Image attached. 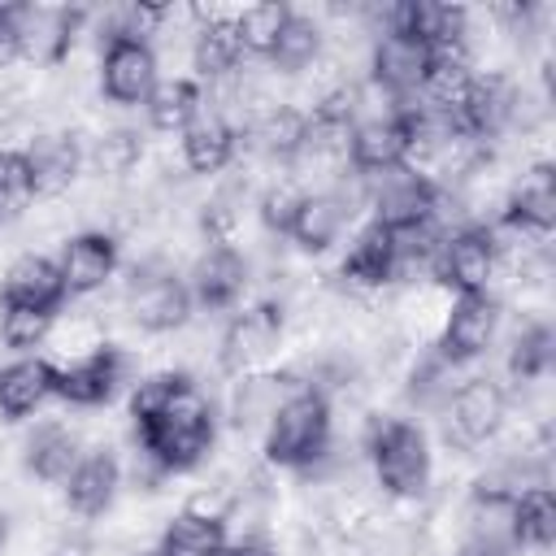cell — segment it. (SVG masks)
<instances>
[{
  "label": "cell",
  "instance_id": "cell-1",
  "mask_svg": "<svg viewBox=\"0 0 556 556\" xmlns=\"http://www.w3.org/2000/svg\"><path fill=\"white\" fill-rule=\"evenodd\" d=\"M217 439V421H213V404L208 395L182 378L174 387V395L143 421H135V443L165 469V473H182L195 469Z\"/></svg>",
  "mask_w": 556,
  "mask_h": 556
},
{
  "label": "cell",
  "instance_id": "cell-2",
  "mask_svg": "<svg viewBox=\"0 0 556 556\" xmlns=\"http://www.w3.org/2000/svg\"><path fill=\"white\" fill-rule=\"evenodd\" d=\"M365 456L374 465V482L382 495L417 500L430 486V443L417 421L378 413L365 421Z\"/></svg>",
  "mask_w": 556,
  "mask_h": 556
},
{
  "label": "cell",
  "instance_id": "cell-3",
  "mask_svg": "<svg viewBox=\"0 0 556 556\" xmlns=\"http://www.w3.org/2000/svg\"><path fill=\"white\" fill-rule=\"evenodd\" d=\"M330 452V395L317 387L291 391L265 426V456L282 469H308Z\"/></svg>",
  "mask_w": 556,
  "mask_h": 556
},
{
  "label": "cell",
  "instance_id": "cell-4",
  "mask_svg": "<svg viewBox=\"0 0 556 556\" xmlns=\"http://www.w3.org/2000/svg\"><path fill=\"white\" fill-rule=\"evenodd\" d=\"M122 313L148 334H174L191 317V291L169 261L148 256L143 265L130 269V287L122 291Z\"/></svg>",
  "mask_w": 556,
  "mask_h": 556
},
{
  "label": "cell",
  "instance_id": "cell-5",
  "mask_svg": "<svg viewBox=\"0 0 556 556\" xmlns=\"http://www.w3.org/2000/svg\"><path fill=\"white\" fill-rule=\"evenodd\" d=\"M282 326H287L282 300H256L243 313H235L230 326L222 330V343H217L222 369L226 374H252L256 365H265L282 343Z\"/></svg>",
  "mask_w": 556,
  "mask_h": 556
},
{
  "label": "cell",
  "instance_id": "cell-6",
  "mask_svg": "<svg viewBox=\"0 0 556 556\" xmlns=\"http://www.w3.org/2000/svg\"><path fill=\"white\" fill-rule=\"evenodd\" d=\"M495 269H500V252H495L491 226L447 230L443 243H439V252H434V265H430V274L439 282L456 287V295H482V291H491Z\"/></svg>",
  "mask_w": 556,
  "mask_h": 556
},
{
  "label": "cell",
  "instance_id": "cell-7",
  "mask_svg": "<svg viewBox=\"0 0 556 556\" xmlns=\"http://www.w3.org/2000/svg\"><path fill=\"white\" fill-rule=\"evenodd\" d=\"M447 413V443L456 439L460 447H478V443H491L495 430L504 426L508 417V391L495 382V378H465L452 400L443 404Z\"/></svg>",
  "mask_w": 556,
  "mask_h": 556
},
{
  "label": "cell",
  "instance_id": "cell-8",
  "mask_svg": "<svg viewBox=\"0 0 556 556\" xmlns=\"http://www.w3.org/2000/svg\"><path fill=\"white\" fill-rule=\"evenodd\" d=\"M500 334V300L491 291L482 295H456L447 304V317H443V330H439V343L434 352L447 356L452 365H465L473 356H482Z\"/></svg>",
  "mask_w": 556,
  "mask_h": 556
},
{
  "label": "cell",
  "instance_id": "cell-9",
  "mask_svg": "<svg viewBox=\"0 0 556 556\" xmlns=\"http://www.w3.org/2000/svg\"><path fill=\"white\" fill-rule=\"evenodd\" d=\"M122 374H126V356H122V348L100 343V348L74 356L70 365H56L52 395H61V400L74 404V408H96V404H104V400L117 391Z\"/></svg>",
  "mask_w": 556,
  "mask_h": 556
},
{
  "label": "cell",
  "instance_id": "cell-10",
  "mask_svg": "<svg viewBox=\"0 0 556 556\" xmlns=\"http://www.w3.org/2000/svg\"><path fill=\"white\" fill-rule=\"evenodd\" d=\"M156 87V52L139 39H109L100 52V91L113 104H143Z\"/></svg>",
  "mask_w": 556,
  "mask_h": 556
},
{
  "label": "cell",
  "instance_id": "cell-11",
  "mask_svg": "<svg viewBox=\"0 0 556 556\" xmlns=\"http://www.w3.org/2000/svg\"><path fill=\"white\" fill-rule=\"evenodd\" d=\"M35 174V191L48 200L70 195V187L83 178V143L74 130H39L22 148Z\"/></svg>",
  "mask_w": 556,
  "mask_h": 556
},
{
  "label": "cell",
  "instance_id": "cell-12",
  "mask_svg": "<svg viewBox=\"0 0 556 556\" xmlns=\"http://www.w3.org/2000/svg\"><path fill=\"white\" fill-rule=\"evenodd\" d=\"M56 269L65 278V295H91L117 274V239L109 230H78L65 239Z\"/></svg>",
  "mask_w": 556,
  "mask_h": 556
},
{
  "label": "cell",
  "instance_id": "cell-13",
  "mask_svg": "<svg viewBox=\"0 0 556 556\" xmlns=\"http://www.w3.org/2000/svg\"><path fill=\"white\" fill-rule=\"evenodd\" d=\"M248 261L235 252V248H204L200 256H195V265H191V300L200 304V308H208V313H226V308H235L239 304V295H243V287H248Z\"/></svg>",
  "mask_w": 556,
  "mask_h": 556
},
{
  "label": "cell",
  "instance_id": "cell-14",
  "mask_svg": "<svg viewBox=\"0 0 556 556\" xmlns=\"http://www.w3.org/2000/svg\"><path fill=\"white\" fill-rule=\"evenodd\" d=\"M404 161H408V122H404V113L356 122L352 143H348V165L356 174L374 178V174L400 169Z\"/></svg>",
  "mask_w": 556,
  "mask_h": 556
},
{
  "label": "cell",
  "instance_id": "cell-15",
  "mask_svg": "<svg viewBox=\"0 0 556 556\" xmlns=\"http://www.w3.org/2000/svg\"><path fill=\"white\" fill-rule=\"evenodd\" d=\"M500 222L526 226V230H534V235H547V230L556 226V169H552V161H534V165L508 187V200H504Z\"/></svg>",
  "mask_w": 556,
  "mask_h": 556
},
{
  "label": "cell",
  "instance_id": "cell-16",
  "mask_svg": "<svg viewBox=\"0 0 556 556\" xmlns=\"http://www.w3.org/2000/svg\"><path fill=\"white\" fill-rule=\"evenodd\" d=\"M235 148H239V135H235V122L222 117L213 104H200V113L182 126V161L187 169L195 174H217L235 161Z\"/></svg>",
  "mask_w": 556,
  "mask_h": 556
},
{
  "label": "cell",
  "instance_id": "cell-17",
  "mask_svg": "<svg viewBox=\"0 0 556 556\" xmlns=\"http://www.w3.org/2000/svg\"><path fill=\"white\" fill-rule=\"evenodd\" d=\"M339 274L348 278V287H361V291H382L387 282H395V235L382 222H369L365 230H356Z\"/></svg>",
  "mask_w": 556,
  "mask_h": 556
},
{
  "label": "cell",
  "instance_id": "cell-18",
  "mask_svg": "<svg viewBox=\"0 0 556 556\" xmlns=\"http://www.w3.org/2000/svg\"><path fill=\"white\" fill-rule=\"evenodd\" d=\"M117 486H122V465L113 452H91L74 465V473L65 478V504L78 513V517H104L117 500Z\"/></svg>",
  "mask_w": 556,
  "mask_h": 556
},
{
  "label": "cell",
  "instance_id": "cell-19",
  "mask_svg": "<svg viewBox=\"0 0 556 556\" xmlns=\"http://www.w3.org/2000/svg\"><path fill=\"white\" fill-rule=\"evenodd\" d=\"M0 300L4 304H26V308H43V313H56L61 300H65V278L56 269V261L48 256H17L4 274V287H0Z\"/></svg>",
  "mask_w": 556,
  "mask_h": 556
},
{
  "label": "cell",
  "instance_id": "cell-20",
  "mask_svg": "<svg viewBox=\"0 0 556 556\" xmlns=\"http://www.w3.org/2000/svg\"><path fill=\"white\" fill-rule=\"evenodd\" d=\"M52 378H56V365L43 356H22L0 365V417L22 421L26 413H35L52 395Z\"/></svg>",
  "mask_w": 556,
  "mask_h": 556
},
{
  "label": "cell",
  "instance_id": "cell-21",
  "mask_svg": "<svg viewBox=\"0 0 556 556\" xmlns=\"http://www.w3.org/2000/svg\"><path fill=\"white\" fill-rule=\"evenodd\" d=\"M243 43H239V30H235V13L226 17H208V22H195V35H191V65L200 78L217 83V78H230L239 65H243Z\"/></svg>",
  "mask_w": 556,
  "mask_h": 556
},
{
  "label": "cell",
  "instance_id": "cell-22",
  "mask_svg": "<svg viewBox=\"0 0 556 556\" xmlns=\"http://www.w3.org/2000/svg\"><path fill=\"white\" fill-rule=\"evenodd\" d=\"M348 217H352V213L343 208V200H339L334 191H308V195L300 200V208H295L287 235H291L304 252H326V248L339 239V230H343Z\"/></svg>",
  "mask_w": 556,
  "mask_h": 556
},
{
  "label": "cell",
  "instance_id": "cell-23",
  "mask_svg": "<svg viewBox=\"0 0 556 556\" xmlns=\"http://www.w3.org/2000/svg\"><path fill=\"white\" fill-rule=\"evenodd\" d=\"M83 443L74 430H65L61 421H43L30 439H26V469L39 478V482H65L74 473V465L83 460L78 456Z\"/></svg>",
  "mask_w": 556,
  "mask_h": 556
},
{
  "label": "cell",
  "instance_id": "cell-24",
  "mask_svg": "<svg viewBox=\"0 0 556 556\" xmlns=\"http://www.w3.org/2000/svg\"><path fill=\"white\" fill-rule=\"evenodd\" d=\"M300 391V387H287V378L278 374H239L235 382V395H230V417L239 430H252V426H269V417L278 413V404Z\"/></svg>",
  "mask_w": 556,
  "mask_h": 556
},
{
  "label": "cell",
  "instance_id": "cell-25",
  "mask_svg": "<svg viewBox=\"0 0 556 556\" xmlns=\"http://www.w3.org/2000/svg\"><path fill=\"white\" fill-rule=\"evenodd\" d=\"M222 547H226V521L182 508V513L165 526L156 552H161V556H222Z\"/></svg>",
  "mask_w": 556,
  "mask_h": 556
},
{
  "label": "cell",
  "instance_id": "cell-26",
  "mask_svg": "<svg viewBox=\"0 0 556 556\" xmlns=\"http://www.w3.org/2000/svg\"><path fill=\"white\" fill-rule=\"evenodd\" d=\"M552 361H556V334H552L547 321H534L508 348V378L517 387H534L539 378H547Z\"/></svg>",
  "mask_w": 556,
  "mask_h": 556
},
{
  "label": "cell",
  "instance_id": "cell-27",
  "mask_svg": "<svg viewBox=\"0 0 556 556\" xmlns=\"http://www.w3.org/2000/svg\"><path fill=\"white\" fill-rule=\"evenodd\" d=\"M200 104H204V96H200V87H195L191 78H165V83H156V87L148 91V100H143L148 122H152L156 130H182V126L200 113Z\"/></svg>",
  "mask_w": 556,
  "mask_h": 556
},
{
  "label": "cell",
  "instance_id": "cell-28",
  "mask_svg": "<svg viewBox=\"0 0 556 556\" xmlns=\"http://www.w3.org/2000/svg\"><path fill=\"white\" fill-rule=\"evenodd\" d=\"M321 43H326L321 26H317L313 17L291 13V17H287V26H282V35H278V43H274V52H269V61H274V70H278V74L295 78L300 70H308V65L321 56Z\"/></svg>",
  "mask_w": 556,
  "mask_h": 556
},
{
  "label": "cell",
  "instance_id": "cell-29",
  "mask_svg": "<svg viewBox=\"0 0 556 556\" xmlns=\"http://www.w3.org/2000/svg\"><path fill=\"white\" fill-rule=\"evenodd\" d=\"M513 539L517 547H547L556 539V495L552 486H534L513 500Z\"/></svg>",
  "mask_w": 556,
  "mask_h": 556
},
{
  "label": "cell",
  "instance_id": "cell-30",
  "mask_svg": "<svg viewBox=\"0 0 556 556\" xmlns=\"http://www.w3.org/2000/svg\"><path fill=\"white\" fill-rule=\"evenodd\" d=\"M35 174L22 148H4L0 152V226H13L26 217V208L35 204Z\"/></svg>",
  "mask_w": 556,
  "mask_h": 556
},
{
  "label": "cell",
  "instance_id": "cell-31",
  "mask_svg": "<svg viewBox=\"0 0 556 556\" xmlns=\"http://www.w3.org/2000/svg\"><path fill=\"white\" fill-rule=\"evenodd\" d=\"M139 156H143V139L130 126H109L91 143V169L100 178H126L139 165Z\"/></svg>",
  "mask_w": 556,
  "mask_h": 556
},
{
  "label": "cell",
  "instance_id": "cell-32",
  "mask_svg": "<svg viewBox=\"0 0 556 556\" xmlns=\"http://www.w3.org/2000/svg\"><path fill=\"white\" fill-rule=\"evenodd\" d=\"M291 9L287 4H248L235 13V30H239V43L248 56H269L282 26H287Z\"/></svg>",
  "mask_w": 556,
  "mask_h": 556
},
{
  "label": "cell",
  "instance_id": "cell-33",
  "mask_svg": "<svg viewBox=\"0 0 556 556\" xmlns=\"http://www.w3.org/2000/svg\"><path fill=\"white\" fill-rule=\"evenodd\" d=\"M52 321H56V313L26 308V304H4V300H0V343L13 348V352L39 348V343L52 334Z\"/></svg>",
  "mask_w": 556,
  "mask_h": 556
},
{
  "label": "cell",
  "instance_id": "cell-34",
  "mask_svg": "<svg viewBox=\"0 0 556 556\" xmlns=\"http://www.w3.org/2000/svg\"><path fill=\"white\" fill-rule=\"evenodd\" d=\"M304 195H308V191H300L291 178L269 182V187L261 191V222H265V230H269V235H287V230H291V217H295V208H300Z\"/></svg>",
  "mask_w": 556,
  "mask_h": 556
},
{
  "label": "cell",
  "instance_id": "cell-35",
  "mask_svg": "<svg viewBox=\"0 0 556 556\" xmlns=\"http://www.w3.org/2000/svg\"><path fill=\"white\" fill-rule=\"evenodd\" d=\"M48 556H91V543L87 539H78V534H65V539H56L52 543V552Z\"/></svg>",
  "mask_w": 556,
  "mask_h": 556
},
{
  "label": "cell",
  "instance_id": "cell-36",
  "mask_svg": "<svg viewBox=\"0 0 556 556\" xmlns=\"http://www.w3.org/2000/svg\"><path fill=\"white\" fill-rule=\"evenodd\" d=\"M222 556H274V552H269V543H261V539H239V543H226Z\"/></svg>",
  "mask_w": 556,
  "mask_h": 556
},
{
  "label": "cell",
  "instance_id": "cell-37",
  "mask_svg": "<svg viewBox=\"0 0 556 556\" xmlns=\"http://www.w3.org/2000/svg\"><path fill=\"white\" fill-rule=\"evenodd\" d=\"M456 556H508V547H495V543H482V539H465Z\"/></svg>",
  "mask_w": 556,
  "mask_h": 556
},
{
  "label": "cell",
  "instance_id": "cell-38",
  "mask_svg": "<svg viewBox=\"0 0 556 556\" xmlns=\"http://www.w3.org/2000/svg\"><path fill=\"white\" fill-rule=\"evenodd\" d=\"M4 543H9V513L0 508V547H4Z\"/></svg>",
  "mask_w": 556,
  "mask_h": 556
},
{
  "label": "cell",
  "instance_id": "cell-39",
  "mask_svg": "<svg viewBox=\"0 0 556 556\" xmlns=\"http://www.w3.org/2000/svg\"><path fill=\"white\" fill-rule=\"evenodd\" d=\"M135 556H161V552H135Z\"/></svg>",
  "mask_w": 556,
  "mask_h": 556
}]
</instances>
